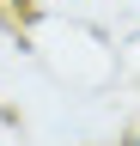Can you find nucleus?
I'll use <instances>...</instances> for the list:
<instances>
[{"instance_id":"nucleus-1","label":"nucleus","mask_w":140,"mask_h":146,"mask_svg":"<svg viewBox=\"0 0 140 146\" xmlns=\"http://www.w3.org/2000/svg\"><path fill=\"white\" fill-rule=\"evenodd\" d=\"M128 146H140V134H128Z\"/></svg>"}]
</instances>
